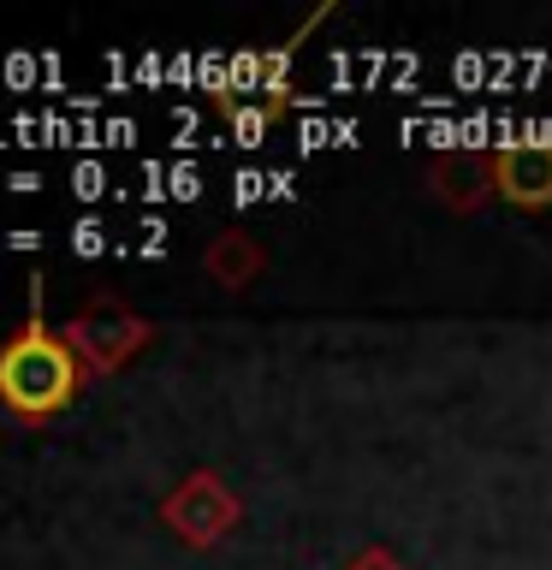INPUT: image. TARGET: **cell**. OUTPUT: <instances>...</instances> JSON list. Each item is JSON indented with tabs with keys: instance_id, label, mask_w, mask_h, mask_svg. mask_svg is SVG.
Instances as JSON below:
<instances>
[{
	"instance_id": "9c48e42d",
	"label": "cell",
	"mask_w": 552,
	"mask_h": 570,
	"mask_svg": "<svg viewBox=\"0 0 552 570\" xmlns=\"http://www.w3.org/2000/svg\"><path fill=\"white\" fill-rule=\"evenodd\" d=\"M445 83L452 89H493V66H487V48H463L445 60Z\"/></svg>"
},
{
	"instance_id": "5b68a950",
	"label": "cell",
	"mask_w": 552,
	"mask_h": 570,
	"mask_svg": "<svg viewBox=\"0 0 552 570\" xmlns=\"http://www.w3.org/2000/svg\"><path fill=\"white\" fill-rule=\"evenodd\" d=\"M297 196V173H262V167H238L231 173V208H256V203H292Z\"/></svg>"
},
{
	"instance_id": "4fadbf2b",
	"label": "cell",
	"mask_w": 552,
	"mask_h": 570,
	"mask_svg": "<svg viewBox=\"0 0 552 570\" xmlns=\"http://www.w3.org/2000/svg\"><path fill=\"white\" fill-rule=\"evenodd\" d=\"M7 249H42V232H7Z\"/></svg>"
},
{
	"instance_id": "277c9868",
	"label": "cell",
	"mask_w": 552,
	"mask_h": 570,
	"mask_svg": "<svg viewBox=\"0 0 552 570\" xmlns=\"http://www.w3.org/2000/svg\"><path fill=\"white\" fill-rule=\"evenodd\" d=\"M493 185L516 208H546L552 203V149H505V155H493Z\"/></svg>"
},
{
	"instance_id": "52a82bcc",
	"label": "cell",
	"mask_w": 552,
	"mask_h": 570,
	"mask_svg": "<svg viewBox=\"0 0 552 570\" xmlns=\"http://www.w3.org/2000/svg\"><path fill=\"white\" fill-rule=\"evenodd\" d=\"M66 190L78 196V203H101V196H119V178H114V167L107 160H71L66 167Z\"/></svg>"
},
{
	"instance_id": "7c38bea8",
	"label": "cell",
	"mask_w": 552,
	"mask_h": 570,
	"mask_svg": "<svg viewBox=\"0 0 552 570\" xmlns=\"http://www.w3.org/2000/svg\"><path fill=\"white\" fill-rule=\"evenodd\" d=\"M167 131H172L178 149H190V137L203 131V114H196V107H172V114H167Z\"/></svg>"
},
{
	"instance_id": "30bf717a",
	"label": "cell",
	"mask_w": 552,
	"mask_h": 570,
	"mask_svg": "<svg viewBox=\"0 0 552 570\" xmlns=\"http://www.w3.org/2000/svg\"><path fill=\"white\" fill-rule=\"evenodd\" d=\"M66 238H71V256H107V249H119V244H114V226L96 220V214H83V220L71 226Z\"/></svg>"
},
{
	"instance_id": "2e32d148",
	"label": "cell",
	"mask_w": 552,
	"mask_h": 570,
	"mask_svg": "<svg viewBox=\"0 0 552 570\" xmlns=\"http://www.w3.org/2000/svg\"><path fill=\"white\" fill-rule=\"evenodd\" d=\"M0 149H7V114H0Z\"/></svg>"
},
{
	"instance_id": "3957f363",
	"label": "cell",
	"mask_w": 552,
	"mask_h": 570,
	"mask_svg": "<svg viewBox=\"0 0 552 570\" xmlns=\"http://www.w3.org/2000/svg\"><path fill=\"white\" fill-rule=\"evenodd\" d=\"M208 190V173L196 167V160H137L131 178H119V203L125 196H137V203H196V196Z\"/></svg>"
},
{
	"instance_id": "9a60e30c",
	"label": "cell",
	"mask_w": 552,
	"mask_h": 570,
	"mask_svg": "<svg viewBox=\"0 0 552 570\" xmlns=\"http://www.w3.org/2000/svg\"><path fill=\"white\" fill-rule=\"evenodd\" d=\"M363 570H392L386 559H363Z\"/></svg>"
},
{
	"instance_id": "7a4b0ae2",
	"label": "cell",
	"mask_w": 552,
	"mask_h": 570,
	"mask_svg": "<svg viewBox=\"0 0 552 570\" xmlns=\"http://www.w3.org/2000/svg\"><path fill=\"white\" fill-rule=\"evenodd\" d=\"M427 60L416 48H333L327 53V83L333 89H398V96H422Z\"/></svg>"
},
{
	"instance_id": "8992f818",
	"label": "cell",
	"mask_w": 552,
	"mask_h": 570,
	"mask_svg": "<svg viewBox=\"0 0 552 570\" xmlns=\"http://www.w3.org/2000/svg\"><path fill=\"white\" fill-rule=\"evenodd\" d=\"M363 142V125L356 119H327V114H297V149H356Z\"/></svg>"
},
{
	"instance_id": "8fae6325",
	"label": "cell",
	"mask_w": 552,
	"mask_h": 570,
	"mask_svg": "<svg viewBox=\"0 0 552 570\" xmlns=\"http://www.w3.org/2000/svg\"><path fill=\"white\" fill-rule=\"evenodd\" d=\"M131 238H137V244H131V249H114V256H142V262L167 256V220H160V214H142Z\"/></svg>"
},
{
	"instance_id": "6da1fadb",
	"label": "cell",
	"mask_w": 552,
	"mask_h": 570,
	"mask_svg": "<svg viewBox=\"0 0 552 570\" xmlns=\"http://www.w3.org/2000/svg\"><path fill=\"white\" fill-rule=\"evenodd\" d=\"M42 274L30 279V321H24V333L7 338L0 345V404L12 410V416H30V422H42V416H60V410L78 399V363H71V351H66V338L60 333H48V321H42Z\"/></svg>"
},
{
	"instance_id": "5bb4252c",
	"label": "cell",
	"mask_w": 552,
	"mask_h": 570,
	"mask_svg": "<svg viewBox=\"0 0 552 570\" xmlns=\"http://www.w3.org/2000/svg\"><path fill=\"white\" fill-rule=\"evenodd\" d=\"M7 185H12V190H18V196H30V190H36V185H42V178H36V173H12V178H7Z\"/></svg>"
},
{
	"instance_id": "ba28073f",
	"label": "cell",
	"mask_w": 552,
	"mask_h": 570,
	"mask_svg": "<svg viewBox=\"0 0 552 570\" xmlns=\"http://www.w3.org/2000/svg\"><path fill=\"white\" fill-rule=\"evenodd\" d=\"M220 114L231 119V142H238V149H256L267 137V125H274V107L267 101H220Z\"/></svg>"
}]
</instances>
